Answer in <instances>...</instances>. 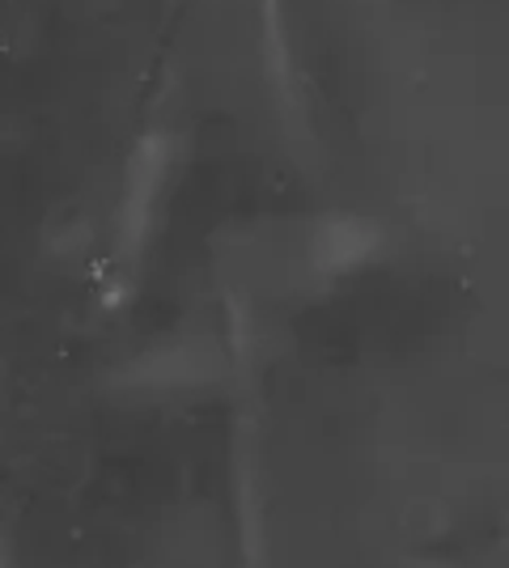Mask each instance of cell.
Wrapping results in <instances>:
<instances>
[{"label": "cell", "mask_w": 509, "mask_h": 568, "mask_svg": "<svg viewBox=\"0 0 509 568\" xmlns=\"http://www.w3.org/2000/svg\"><path fill=\"white\" fill-rule=\"evenodd\" d=\"M0 551H4V547H0ZM0 568H9V560H4V556H0Z\"/></svg>", "instance_id": "cell-1"}]
</instances>
